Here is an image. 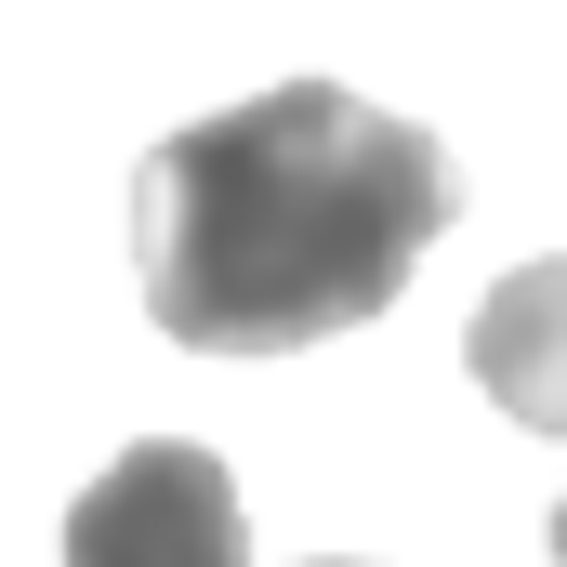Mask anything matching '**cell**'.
<instances>
[{"label":"cell","mask_w":567,"mask_h":567,"mask_svg":"<svg viewBox=\"0 0 567 567\" xmlns=\"http://www.w3.org/2000/svg\"><path fill=\"white\" fill-rule=\"evenodd\" d=\"M462 172L423 120L278 80L225 120H185L133 172V251L145 317L198 357H303L357 317H383L410 265L449 238Z\"/></svg>","instance_id":"1"},{"label":"cell","mask_w":567,"mask_h":567,"mask_svg":"<svg viewBox=\"0 0 567 567\" xmlns=\"http://www.w3.org/2000/svg\"><path fill=\"white\" fill-rule=\"evenodd\" d=\"M66 567H251V542H238V475L198 435L120 449L66 502Z\"/></svg>","instance_id":"2"},{"label":"cell","mask_w":567,"mask_h":567,"mask_svg":"<svg viewBox=\"0 0 567 567\" xmlns=\"http://www.w3.org/2000/svg\"><path fill=\"white\" fill-rule=\"evenodd\" d=\"M475 383L502 396V423L567 435V265H515L475 303Z\"/></svg>","instance_id":"3"},{"label":"cell","mask_w":567,"mask_h":567,"mask_svg":"<svg viewBox=\"0 0 567 567\" xmlns=\"http://www.w3.org/2000/svg\"><path fill=\"white\" fill-rule=\"evenodd\" d=\"M555 567H567V502H555Z\"/></svg>","instance_id":"4"},{"label":"cell","mask_w":567,"mask_h":567,"mask_svg":"<svg viewBox=\"0 0 567 567\" xmlns=\"http://www.w3.org/2000/svg\"><path fill=\"white\" fill-rule=\"evenodd\" d=\"M330 567H343V555H330Z\"/></svg>","instance_id":"5"}]
</instances>
